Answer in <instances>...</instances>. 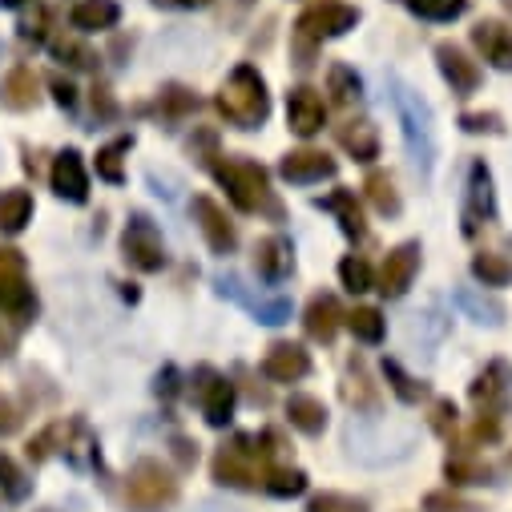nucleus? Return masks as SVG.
Segmentation results:
<instances>
[{
  "label": "nucleus",
  "mask_w": 512,
  "mask_h": 512,
  "mask_svg": "<svg viewBox=\"0 0 512 512\" xmlns=\"http://www.w3.org/2000/svg\"><path fill=\"white\" fill-rule=\"evenodd\" d=\"M392 89V105L400 113V125H404V142H408V158L420 174H432V162H436V125H432V109L428 101L400 77L388 81Z\"/></svg>",
  "instance_id": "obj_1"
},
{
  "label": "nucleus",
  "mask_w": 512,
  "mask_h": 512,
  "mask_svg": "<svg viewBox=\"0 0 512 512\" xmlns=\"http://www.w3.org/2000/svg\"><path fill=\"white\" fill-rule=\"evenodd\" d=\"M218 113H222L230 125H238V130H259V125L267 121L271 97H267L263 77L254 73L250 65H238V69L222 81V89H218Z\"/></svg>",
  "instance_id": "obj_2"
},
{
  "label": "nucleus",
  "mask_w": 512,
  "mask_h": 512,
  "mask_svg": "<svg viewBox=\"0 0 512 512\" xmlns=\"http://www.w3.org/2000/svg\"><path fill=\"white\" fill-rule=\"evenodd\" d=\"M214 178L226 186L230 202L246 214L254 210H279L271 202V186H267V170L254 166V162H242V158H226V162H214Z\"/></svg>",
  "instance_id": "obj_3"
},
{
  "label": "nucleus",
  "mask_w": 512,
  "mask_h": 512,
  "mask_svg": "<svg viewBox=\"0 0 512 512\" xmlns=\"http://www.w3.org/2000/svg\"><path fill=\"white\" fill-rule=\"evenodd\" d=\"M125 500H130L134 512H162L166 504L178 500V480L158 464V460H142L130 472V484H125Z\"/></svg>",
  "instance_id": "obj_4"
},
{
  "label": "nucleus",
  "mask_w": 512,
  "mask_h": 512,
  "mask_svg": "<svg viewBox=\"0 0 512 512\" xmlns=\"http://www.w3.org/2000/svg\"><path fill=\"white\" fill-rule=\"evenodd\" d=\"M121 250H125V263H130L134 271L154 275V271L166 267V246H162V234H158L150 214L130 218V226H125V234H121Z\"/></svg>",
  "instance_id": "obj_5"
},
{
  "label": "nucleus",
  "mask_w": 512,
  "mask_h": 512,
  "mask_svg": "<svg viewBox=\"0 0 512 512\" xmlns=\"http://www.w3.org/2000/svg\"><path fill=\"white\" fill-rule=\"evenodd\" d=\"M214 291L222 295V299H234V303H242L254 319L259 323H271V327H279V323H287L291 319V299H267L263 291H254L242 275H214Z\"/></svg>",
  "instance_id": "obj_6"
},
{
  "label": "nucleus",
  "mask_w": 512,
  "mask_h": 512,
  "mask_svg": "<svg viewBox=\"0 0 512 512\" xmlns=\"http://www.w3.org/2000/svg\"><path fill=\"white\" fill-rule=\"evenodd\" d=\"M0 311L21 323L37 311V299H33V287L25 279V263L17 250H0Z\"/></svg>",
  "instance_id": "obj_7"
},
{
  "label": "nucleus",
  "mask_w": 512,
  "mask_h": 512,
  "mask_svg": "<svg viewBox=\"0 0 512 512\" xmlns=\"http://www.w3.org/2000/svg\"><path fill=\"white\" fill-rule=\"evenodd\" d=\"M355 21H359V9L343 5V0H319V5H311L299 17V41L315 45L327 37H343L347 29H355Z\"/></svg>",
  "instance_id": "obj_8"
},
{
  "label": "nucleus",
  "mask_w": 512,
  "mask_h": 512,
  "mask_svg": "<svg viewBox=\"0 0 512 512\" xmlns=\"http://www.w3.org/2000/svg\"><path fill=\"white\" fill-rule=\"evenodd\" d=\"M508 392H512V367L504 359H492L476 375V383H472V404L480 408V416H488V420L500 424V416L508 408Z\"/></svg>",
  "instance_id": "obj_9"
},
{
  "label": "nucleus",
  "mask_w": 512,
  "mask_h": 512,
  "mask_svg": "<svg viewBox=\"0 0 512 512\" xmlns=\"http://www.w3.org/2000/svg\"><path fill=\"white\" fill-rule=\"evenodd\" d=\"M267 476L263 464H254V452L246 444V436L234 444V448H222L214 456V480L218 484H230V488H259Z\"/></svg>",
  "instance_id": "obj_10"
},
{
  "label": "nucleus",
  "mask_w": 512,
  "mask_h": 512,
  "mask_svg": "<svg viewBox=\"0 0 512 512\" xmlns=\"http://www.w3.org/2000/svg\"><path fill=\"white\" fill-rule=\"evenodd\" d=\"M198 404L210 428H226L234 416V388L214 367H198Z\"/></svg>",
  "instance_id": "obj_11"
},
{
  "label": "nucleus",
  "mask_w": 512,
  "mask_h": 512,
  "mask_svg": "<svg viewBox=\"0 0 512 512\" xmlns=\"http://www.w3.org/2000/svg\"><path fill=\"white\" fill-rule=\"evenodd\" d=\"M416 271H420V246H416V242L396 246V250L388 254V259H383V271H379V291L388 295V299H400V295L412 287Z\"/></svg>",
  "instance_id": "obj_12"
},
{
  "label": "nucleus",
  "mask_w": 512,
  "mask_h": 512,
  "mask_svg": "<svg viewBox=\"0 0 512 512\" xmlns=\"http://www.w3.org/2000/svg\"><path fill=\"white\" fill-rule=\"evenodd\" d=\"M287 121H291V130H295L299 138L319 134V130H323V121H327V105H323V97H319L315 89H307V85L291 89V93H287Z\"/></svg>",
  "instance_id": "obj_13"
},
{
  "label": "nucleus",
  "mask_w": 512,
  "mask_h": 512,
  "mask_svg": "<svg viewBox=\"0 0 512 512\" xmlns=\"http://www.w3.org/2000/svg\"><path fill=\"white\" fill-rule=\"evenodd\" d=\"M57 198L65 202H85L89 198V174H85V162L77 150H61L57 162H53V174H49Z\"/></svg>",
  "instance_id": "obj_14"
},
{
  "label": "nucleus",
  "mask_w": 512,
  "mask_h": 512,
  "mask_svg": "<svg viewBox=\"0 0 512 512\" xmlns=\"http://www.w3.org/2000/svg\"><path fill=\"white\" fill-rule=\"evenodd\" d=\"M194 218H198V226H202V234H206L214 254H230L234 250V242H238L234 222L226 218V210L214 198H194Z\"/></svg>",
  "instance_id": "obj_15"
},
{
  "label": "nucleus",
  "mask_w": 512,
  "mask_h": 512,
  "mask_svg": "<svg viewBox=\"0 0 512 512\" xmlns=\"http://www.w3.org/2000/svg\"><path fill=\"white\" fill-rule=\"evenodd\" d=\"M436 61H440V73H444V81L452 85V93H476V85H480V65L464 53V49H456V45H436Z\"/></svg>",
  "instance_id": "obj_16"
},
{
  "label": "nucleus",
  "mask_w": 512,
  "mask_h": 512,
  "mask_svg": "<svg viewBox=\"0 0 512 512\" xmlns=\"http://www.w3.org/2000/svg\"><path fill=\"white\" fill-rule=\"evenodd\" d=\"M311 371V355L299 343H275L263 359V375L275 383H299Z\"/></svg>",
  "instance_id": "obj_17"
},
{
  "label": "nucleus",
  "mask_w": 512,
  "mask_h": 512,
  "mask_svg": "<svg viewBox=\"0 0 512 512\" xmlns=\"http://www.w3.org/2000/svg\"><path fill=\"white\" fill-rule=\"evenodd\" d=\"M496 214V202H492V178H488V166L484 162H472L468 170V210H464V230L476 234L480 222H488Z\"/></svg>",
  "instance_id": "obj_18"
},
{
  "label": "nucleus",
  "mask_w": 512,
  "mask_h": 512,
  "mask_svg": "<svg viewBox=\"0 0 512 512\" xmlns=\"http://www.w3.org/2000/svg\"><path fill=\"white\" fill-rule=\"evenodd\" d=\"M472 41H476V49L484 53L488 65L512 73V29H508V25H500V21H480V25L472 29Z\"/></svg>",
  "instance_id": "obj_19"
},
{
  "label": "nucleus",
  "mask_w": 512,
  "mask_h": 512,
  "mask_svg": "<svg viewBox=\"0 0 512 512\" xmlns=\"http://www.w3.org/2000/svg\"><path fill=\"white\" fill-rule=\"evenodd\" d=\"M279 170H283L287 182L307 186V182H323V178H331V174H335V162H331L323 150H291V154L279 162Z\"/></svg>",
  "instance_id": "obj_20"
},
{
  "label": "nucleus",
  "mask_w": 512,
  "mask_h": 512,
  "mask_svg": "<svg viewBox=\"0 0 512 512\" xmlns=\"http://www.w3.org/2000/svg\"><path fill=\"white\" fill-rule=\"evenodd\" d=\"M254 267H259V275L267 283H283L295 267V254H291V242L287 238H263L259 246H254Z\"/></svg>",
  "instance_id": "obj_21"
},
{
  "label": "nucleus",
  "mask_w": 512,
  "mask_h": 512,
  "mask_svg": "<svg viewBox=\"0 0 512 512\" xmlns=\"http://www.w3.org/2000/svg\"><path fill=\"white\" fill-rule=\"evenodd\" d=\"M117 17H121L117 0H77L73 13H69L73 29H81V33H101V29H113V25H117Z\"/></svg>",
  "instance_id": "obj_22"
},
{
  "label": "nucleus",
  "mask_w": 512,
  "mask_h": 512,
  "mask_svg": "<svg viewBox=\"0 0 512 512\" xmlns=\"http://www.w3.org/2000/svg\"><path fill=\"white\" fill-rule=\"evenodd\" d=\"M339 319H343V311H339L335 295H315L311 307H307V319H303V323H307V335H311V339L331 343L335 331H339Z\"/></svg>",
  "instance_id": "obj_23"
},
{
  "label": "nucleus",
  "mask_w": 512,
  "mask_h": 512,
  "mask_svg": "<svg viewBox=\"0 0 512 512\" xmlns=\"http://www.w3.org/2000/svg\"><path fill=\"white\" fill-rule=\"evenodd\" d=\"M319 206H323L327 214H335V218H339V226H343V234H347V238H363V234H367V222H363L359 198H355L351 190H335V194H327Z\"/></svg>",
  "instance_id": "obj_24"
},
{
  "label": "nucleus",
  "mask_w": 512,
  "mask_h": 512,
  "mask_svg": "<svg viewBox=\"0 0 512 512\" xmlns=\"http://www.w3.org/2000/svg\"><path fill=\"white\" fill-rule=\"evenodd\" d=\"M0 105H5V109H17V113L37 105V77H33V69L17 65V69L5 77V85H0Z\"/></svg>",
  "instance_id": "obj_25"
},
{
  "label": "nucleus",
  "mask_w": 512,
  "mask_h": 512,
  "mask_svg": "<svg viewBox=\"0 0 512 512\" xmlns=\"http://www.w3.org/2000/svg\"><path fill=\"white\" fill-rule=\"evenodd\" d=\"M339 142L355 162H375L379 158V134H375L371 121H347L339 130Z\"/></svg>",
  "instance_id": "obj_26"
},
{
  "label": "nucleus",
  "mask_w": 512,
  "mask_h": 512,
  "mask_svg": "<svg viewBox=\"0 0 512 512\" xmlns=\"http://www.w3.org/2000/svg\"><path fill=\"white\" fill-rule=\"evenodd\" d=\"M404 335L428 351V347H436V343L448 335V319H440L436 307H428V311H412L408 323H404ZM428 355H432V351H428Z\"/></svg>",
  "instance_id": "obj_27"
},
{
  "label": "nucleus",
  "mask_w": 512,
  "mask_h": 512,
  "mask_svg": "<svg viewBox=\"0 0 512 512\" xmlns=\"http://www.w3.org/2000/svg\"><path fill=\"white\" fill-rule=\"evenodd\" d=\"M33 218V194L29 190H0V230L21 234Z\"/></svg>",
  "instance_id": "obj_28"
},
{
  "label": "nucleus",
  "mask_w": 512,
  "mask_h": 512,
  "mask_svg": "<svg viewBox=\"0 0 512 512\" xmlns=\"http://www.w3.org/2000/svg\"><path fill=\"white\" fill-rule=\"evenodd\" d=\"M287 416H291V424H295L299 432H307V436H319V432L327 428V408H323L315 396H291V400H287Z\"/></svg>",
  "instance_id": "obj_29"
},
{
  "label": "nucleus",
  "mask_w": 512,
  "mask_h": 512,
  "mask_svg": "<svg viewBox=\"0 0 512 512\" xmlns=\"http://www.w3.org/2000/svg\"><path fill=\"white\" fill-rule=\"evenodd\" d=\"M327 89H331V97L339 105H359L363 101V81L355 77L351 65H331L327 69Z\"/></svg>",
  "instance_id": "obj_30"
},
{
  "label": "nucleus",
  "mask_w": 512,
  "mask_h": 512,
  "mask_svg": "<svg viewBox=\"0 0 512 512\" xmlns=\"http://www.w3.org/2000/svg\"><path fill=\"white\" fill-rule=\"evenodd\" d=\"M456 303L468 311V319L488 323V327H496L500 315H504V307H500L492 295H480V291H472V287H460V291H456Z\"/></svg>",
  "instance_id": "obj_31"
},
{
  "label": "nucleus",
  "mask_w": 512,
  "mask_h": 512,
  "mask_svg": "<svg viewBox=\"0 0 512 512\" xmlns=\"http://www.w3.org/2000/svg\"><path fill=\"white\" fill-rule=\"evenodd\" d=\"M343 396H347V404H355L359 412H375L379 392H375V383L363 375V363H351V375H347V383H343Z\"/></svg>",
  "instance_id": "obj_32"
},
{
  "label": "nucleus",
  "mask_w": 512,
  "mask_h": 512,
  "mask_svg": "<svg viewBox=\"0 0 512 512\" xmlns=\"http://www.w3.org/2000/svg\"><path fill=\"white\" fill-rule=\"evenodd\" d=\"M472 275L484 287H504V283H512V263L500 259V254H476V259H472Z\"/></svg>",
  "instance_id": "obj_33"
},
{
  "label": "nucleus",
  "mask_w": 512,
  "mask_h": 512,
  "mask_svg": "<svg viewBox=\"0 0 512 512\" xmlns=\"http://www.w3.org/2000/svg\"><path fill=\"white\" fill-rule=\"evenodd\" d=\"M130 146H134V138H117V142H109L105 150H97V178H105V182H121L125 178V170H121V154H130Z\"/></svg>",
  "instance_id": "obj_34"
},
{
  "label": "nucleus",
  "mask_w": 512,
  "mask_h": 512,
  "mask_svg": "<svg viewBox=\"0 0 512 512\" xmlns=\"http://www.w3.org/2000/svg\"><path fill=\"white\" fill-rule=\"evenodd\" d=\"M367 198H371V206H375L379 214H388V218L400 214V194H396V186H392L388 174H371V178H367Z\"/></svg>",
  "instance_id": "obj_35"
},
{
  "label": "nucleus",
  "mask_w": 512,
  "mask_h": 512,
  "mask_svg": "<svg viewBox=\"0 0 512 512\" xmlns=\"http://www.w3.org/2000/svg\"><path fill=\"white\" fill-rule=\"evenodd\" d=\"M383 379L392 383V392L404 400V404H416V400H424V383H416L396 359H383Z\"/></svg>",
  "instance_id": "obj_36"
},
{
  "label": "nucleus",
  "mask_w": 512,
  "mask_h": 512,
  "mask_svg": "<svg viewBox=\"0 0 512 512\" xmlns=\"http://www.w3.org/2000/svg\"><path fill=\"white\" fill-rule=\"evenodd\" d=\"M347 327H351V335L363 339V343H379V339H383V315H379L375 307H355V311L347 315Z\"/></svg>",
  "instance_id": "obj_37"
},
{
  "label": "nucleus",
  "mask_w": 512,
  "mask_h": 512,
  "mask_svg": "<svg viewBox=\"0 0 512 512\" xmlns=\"http://www.w3.org/2000/svg\"><path fill=\"white\" fill-rule=\"evenodd\" d=\"M263 488H267L271 496H299V492L307 488V476H303L299 468H267Z\"/></svg>",
  "instance_id": "obj_38"
},
{
  "label": "nucleus",
  "mask_w": 512,
  "mask_h": 512,
  "mask_svg": "<svg viewBox=\"0 0 512 512\" xmlns=\"http://www.w3.org/2000/svg\"><path fill=\"white\" fill-rule=\"evenodd\" d=\"M408 9L424 21H456L468 9V0H408Z\"/></svg>",
  "instance_id": "obj_39"
},
{
  "label": "nucleus",
  "mask_w": 512,
  "mask_h": 512,
  "mask_svg": "<svg viewBox=\"0 0 512 512\" xmlns=\"http://www.w3.org/2000/svg\"><path fill=\"white\" fill-rule=\"evenodd\" d=\"M53 57L65 61V65H73V69H93V65H97V57H93L81 41H73V37H57V41H53Z\"/></svg>",
  "instance_id": "obj_40"
},
{
  "label": "nucleus",
  "mask_w": 512,
  "mask_h": 512,
  "mask_svg": "<svg viewBox=\"0 0 512 512\" xmlns=\"http://www.w3.org/2000/svg\"><path fill=\"white\" fill-rule=\"evenodd\" d=\"M29 488H33V484L25 480V472H21L9 456H0V492H5L9 500H25V496H29Z\"/></svg>",
  "instance_id": "obj_41"
},
{
  "label": "nucleus",
  "mask_w": 512,
  "mask_h": 512,
  "mask_svg": "<svg viewBox=\"0 0 512 512\" xmlns=\"http://www.w3.org/2000/svg\"><path fill=\"white\" fill-rule=\"evenodd\" d=\"M339 279H343V287H347L351 295L371 291V267H367L363 259H343V263H339Z\"/></svg>",
  "instance_id": "obj_42"
},
{
  "label": "nucleus",
  "mask_w": 512,
  "mask_h": 512,
  "mask_svg": "<svg viewBox=\"0 0 512 512\" xmlns=\"http://www.w3.org/2000/svg\"><path fill=\"white\" fill-rule=\"evenodd\" d=\"M444 472H448L452 484H484V480H488V468L476 464V460H464V456H452V460L444 464Z\"/></svg>",
  "instance_id": "obj_43"
},
{
  "label": "nucleus",
  "mask_w": 512,
  "mask_h": 512,
  "mask_svg": "<svg viewBox=\"0 0 512 512\" xmlns=\"http://www.w3.org/2000/svg\"><path fill=\"white\" fill-rule=\"evenodd\" d=\"M162 109H166V117H186L190 109H198V97L182 85H170V89H162Z\"/></svg>",
  "instance_id": "obj_44"
},
{
  "label": "nucleus",
  "mask_w": 512,
  "mask_h": 512,
  "mask_svg": "<svg viewBox=\"0 0 512 512\" xmlns=\"http://www.w3.org/2000/svg\"><path fill=\"white\" fill-rule=\"evenodd\" d=\"M460 125L468 134H500L504 125H500V113H464Z\"/></svg>",
  "instance_id": "obj_45"
},
{
  "label": "nucleus",
  "mask_w": 512,
  "mask_h": 512,
  "mask_svg": "<svg viewBox=\"0 0 512 512\" xmlns=\"http://www.w3.org/2000/svg\"><path fill=\"white\" fill-rule=\"evenodd\" d=\"M432 428H436L440 436H448V432L456 428V408H452V400H436V408H432Z\"/></svg>",
  "instance_id": "obj_46"
},
{
  "label": "nucleus",
  "mask_w": 512,
  "mask_h": 512,
  "mask_svg": "<svg viewBox=\"0 0 512 512\" xmlns=\"http://www.w3.org/2000/svg\"><path fill=\"white\" fill-rule=\"evenodd\" d=\"M17 424H21V416H17L13 400H9V396H0V436H9V432H17Z\"/></svg>",
  "instance_id": "obj_47"
},
{
  "label": "nucleus",
  "mask_w": 512,
  "mask_h": 512,
  "mask_svg": "<svg viewBox=\"0 0 512 512\" xmlns=\"http://www.w3.org/2000/svg\"><path fill=\"white\" fill-rule=\"evenodd\" d=\"M53 97H57V105H61V109H73V101H77V89H73L69 81H61V77H57V81H53Z\"/></svg>",
  "instance_id": "obj_48"
},
{
  "label": "nucleus",
  "mask_w": 512,
  "mask_h": 512,
  "mask_svg": "<svg viewBox=\"0 0 512 512\" xmlns=\"http://www.w3.org/2000/svg\"><path fill=\"white\" fill-rule=\"evenodd\" d=\"M428 508H436V512H472L468 504H460V500H448V496H428Z\"/></svg>",
  "instance_id": "obj_49"
},
{
  "label": "nucleus",
  "mask_w": 512,
  "mask_h": 512,
  "mask_svg": "<svg viewBox=\"0 0 512 512\" xmlns=\"http://www.w3.org/2000/svg\"><path fill=\"white\" fill-rule=\"evenodd\" d=\"M174 392H178V371L166 367V371L158 375V396H174Z\"/></svg>",
  "instance_id": "obj_50"
},
{
  "label": "nucleus",
  "mask_w": 512,
  "mask_h": 512,
  "mask_svg": "<svg viewBox=\"0 0 512 512\" xmlns=\"http://www.w3.org/2000/svg\"><path fill=\"white\" fill-rule=\"evenodd\" d=\"M158 9H202V5H210V0H154Z\"/></svg>",
  "instance_id": "obj_51"
},
{
  "label": "nucleus",
  "mask_w": 512,
  "mask_h": 512,
  "mask_svg": "<svg viewBox=\"0 0 512 512\" xmlns=\"http://www.w3.org/2000/svg\"><path fill=\"white\" fill-rule=\"evenodd\" d=\"M5 9H21V5H29V0H0Z\"/></svg>",
  "instance_id": "obj_52"
}]
</instances>
